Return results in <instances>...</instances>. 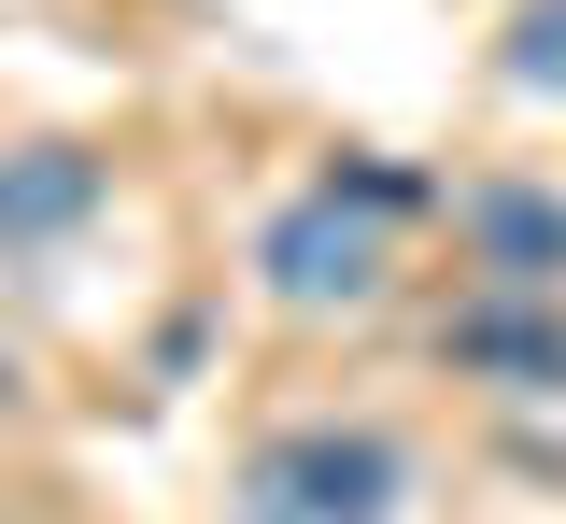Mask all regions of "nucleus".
<instances>
[{
    "label": "nucleus",
    "instance_id": "nucleus-1",
    "mask_svg": "<svg viewBox=\"0 0 566 524\" xmlns=\"http://www.w3.org/2000/svg\"><path fill=\"white\" fill-rule=\"evenodd\" d=\"M397 496H411V453L382 426H283L241 468V511L270 524H397Z\"/></svg>",
    "mask_w": 566,
    "mask_h": 524
},
{
    "label": "nucleus",
    "instance_id": "nucleus-2",
    "mask_svg": "<svg viewBox=\"0 0 566 524\" xmlns=\"http://www.w3.org/2000/svg\"><path fill=\"white\" fill-rule=\"evenodd\" d=\"M255 284H270L283 312H354V298H382V213H354L340 185L283 199V213L255 227Z\"/></svg>",
    "mask_w": 566,
    "mask_h": 524
},
{
    "label": "nucleus",
    "instance_id": "nucleus-3",
    "mask_svg": "<svg viewBox=\"0 0 566 524\" xmlns=\"http://www.w3.org/2000/svg\"><path fill=\"white\" fill-rule=\"evenodd\" d=\"M468 227V255H482V298H566V199L553 185H524V170H495L453 199Z\"/></svg>",
    "mask_w": 566,
    "mask_h": 524
},
{
    "label": "nucleus",
    "instance_id": "nucleus-4",
    "mask_svg": "<svg viewBox=\"0 0 566 524\" xmlns=\"http://www.w3.org/2000/svg\"><path fill=\"white\" fill-rule=\"evenodd\" d=\"M439 355L510 382V397H566V298H468L439 326Z\"/></svg>",
    "mask_w": 566,
    "mask_h": 524
},
{
    "label": "nucleus",
    "instance_id": "nucleus-5",
    "mask_svg": "<svg viewBox=\"0 0 566 524\" xmlns=\"http://www.w3.org/2000/svg\"><path fill=\"white\" fill-rule=\"evenodd\" d=\"M85 213H99V156H85V143L0 156V255H43V241H71Z\"/></svg>",
    "mask_w": 566,
    "mask_h": 524
},
{
    "label": "nucleus",
    "instance_id": "nucleus-6",
    "mask_svg": "<svg viewBox=\"0 0 566 524\" xmlns=\"http://www.w3.org/2000/svg\"><path fill=\"white\" fill-rule=\"evenodd\" d=\"M495 72L524 85V99H566V0H538V14L510 29V57H495Z\"/></svg>",
    "mask_w": 566,
    "mask_h": 524
},
{
    "label": "nucleus",
    "instance_id": "nucleus-7",
    "mask_svg": "<svg viewBox=\"0 0 566 524\" xmlns=\"http://www.w3.org/2000/svg\"><path fill=\"white\" fill-rule=\"evenodd\" d=\"M241 524H270V511H241Z\"/></svg>",
    "mask_w": 566,
    "mask_h": 524
}]
</instances>
